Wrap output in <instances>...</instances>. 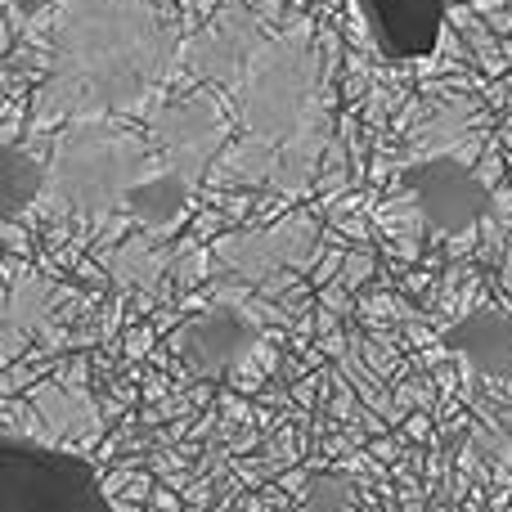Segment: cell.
Segmentation results:
<instances>
[{
    "label": "cell",
    "instance_id": "obj_4",
    "mask_svg": "<svg viewBox=\"0 0 512 512\" xmlns=\"http://www.w3.org/2000/svg\"><path fill=\"white\" fill-rule=\"evenodd\" d=\"M0 512H113L86 459L36 441H0Z\"/></svg>",
    "mask_w": 512,
    "mask_h": 512
},
{
    "label": "cell",
    "instance_id": "obj_6",
    "mask_svg": "<svg viewBox=\"0 0 512 512\" xmlns=\"http://www.w3.org/2000/svg\"><path fill=\"white\" fill-rule=\"evenodd\" d=\"M378 45L396 59L432 54L445 32V18L472 0H360Z\"/></svg>",
    "mask_w": 512,
    "mask_h": 512
},
{
    "label": "cell",
    "instance_id": "obj_8",
    "mask_svg": "<svg viewBox=\"0 0 512 512\" xmlns=\"http://www.w3.org/2000/svg\"><path fill=\"white\" fill-rule=\"evenodd\" d=\"M441 346L486 382H512V315L504 310H472L441 333Z\"/></svg>",
    "mask_w": 512,
    "mask_h": 512
},
{
    "label": "cell",
    "instance_id": "obj_7",
    "mask_svg": "<svg viewBox=\"0 0 512 512\" xmlns=\"http://www.w3.org/2000/svg\"><path fill=\"white\" fill-rule=\"evenodd\" d=\"M176 346L189 369L216 378V373H230L243 355H252L256 319H248V310H239V306H212L198 319H189Z\"/></svg>",
    "mask_w": 512,
    "mask_h": 512
},
{
    "label": "cell",
    "instance_id": "obj_9",
    "mask_svg": "<svg viewBox=\"0 0 512 512\" xmlns=\"http://www.w3.org/2000/svg\"><path fill=\"white\" fill-rule=\"evenodd\" d=\"M50 5H59V0H14V9H18V14H23V18L45 14V9H50Z\"/></svg>",
    "mask_w": 512,
    "mask_h": 512
},
{
    "label": "cell",
    "instance_id": "obj_5",
    "mask_svg": "<svg viewBox=\"0 0 512 512\" xmlns=\"http://www.w3.org/2000/svg\"><path fill=\"white\" fill-rule=\"evenodd\" d=\"M400 185L423 207L436 234H468L495 212L490 185L459 158H423L400 171Z\"/></svg>",
    "mask_w": 512,
    "mask_h": 512
},
{
    "label": "cell",
    "instance_id": "obj_3",
    "mask_svg": "<svg viewBox=\"0 0 512 512\" xmlns=\"http://www.w3.org/2000/svg\"><path fill=\"white\" fill-rule=\"evenodd\" d=\"M198 180L153 140L149 122L95 117L68 122L45 162V203L86 216L126 212L149 234H171L189 216Z\"/></svg>",
    "mask_w": 512,
    "mask_h": 512
},
{
    "label": "cell",
    "instance_id": "obj_2",
    "mask_svg": "<svg viewBox=\"0 0 512 512\" xmlns=\"http://www.w3.org/2000/svg\"><path fill=\"white\" fill-rule=\"evenodd\" d=\"M176 63L185 41L149 0H59L50 77L32 117L36 126L135 117Z\"/></svg>",
    "mask_w": 512,
    "mask_h": 512
},
{
    "label": "cell",
    "instance_id": "obj_1",
    "mask_svg": "<svg viewBox=\"0 0 512 512\" xmlns=\"http://www.w3.org/2000/svg\"><path fill=\"white\" fill-rule=\"evenodd\" d=\"M185 68L198 81L230 86L239 117V144H230L234 176L279 194L310 185L333 117V54L310 41L306 23L288 36H265L243 9H230L185 41Z\"/></svg>",
    "mask_w": 512,
    "mask_h": 512
}]
</instances>
